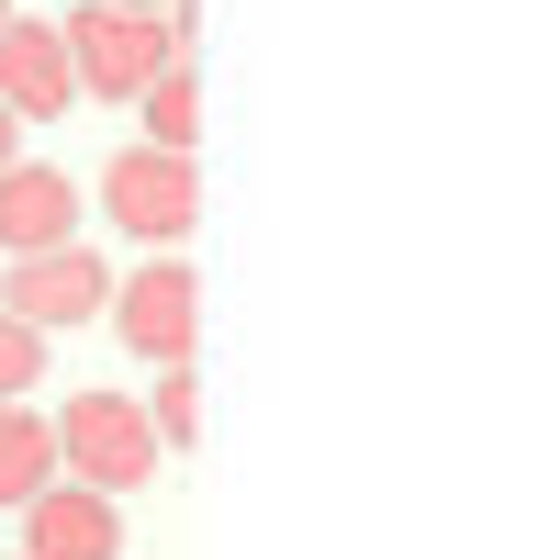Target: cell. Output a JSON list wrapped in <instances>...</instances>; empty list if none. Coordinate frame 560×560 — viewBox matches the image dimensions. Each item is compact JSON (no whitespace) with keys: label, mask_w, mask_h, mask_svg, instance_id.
Returning a JSON list of instances; mask_svg holds the SVG:
<instances>
[{"label":"cell","mask_w":560,"mask_h":560,"mask_svg":"<svg viewBox=\"0 0 560 560\" xmlns=\"http://www.w3.org/2000/svg\"><path fill=\"white\" fill-rule=\"evenodd\" d=\"M158 427H147V404L135 393H113V382H90V393H68L57 404V482H90V493H147L158 482Z\"/></svg>","instance_id":"obj_1"},{"label":"cell","mask_w":560,"mask_h":560,"mask_svg":"<svg viewBox=\"0 0 560 560\" xmlns=\"http://www.w3.org/2000/svg\"><path fill=\"white\" fill-rule=\"evenodd\" d=\"M68 34V79H79V102H135L168 57H191L158 12H113V0H79V12L57 23Z\"/></svg>","instance_id":"obj_2"},{"label":"cell","mask_w":560,"mask_h":560,"mask_svg":"<svg viewBox=\"0 0 560 560\" xmlns=\"http://www.w3.org/2000/svg\"><path fill=\"white\" fill-rule=\"evenodd\" d=\"M102 213L124 224L135 247H179L202 224V168L191 158H168V147H124L102 168Z\"/></svg>","instance_id":"obj_3"},{"label":"cell","mask_w":560,"mask_h":560,"mask_svg":"<svg viewBox=\"0 0 560 560\" xmlns=\"http://www.w3.org/2000/svg\"><path fill=\"white\" fill-rule=\"evenodd\" d=\"M113 337L135 359H158V370H191V348H202V280L179 258H147L135 280H113Z\"/></svg>","instance_id":"obj_4"},{"label":"cell","mask_w":560,"mask_h":560,"mask_svg":"<svg viewBox=\"0 0 560 560\" xmlns=\"http://www.w3.org/2000/svg\"><path fill=\"white\" fill-rule=\"evenodd\" d=\"M0 314L34 325V337H68V325L113 314V269L90 247H34V258H12V280H0Z\"/></svg>","instance_id":"obj_5"},{"label":"cell","mask_w":560,"mask_h":560,"mask_svg":"<svg viewBox=\"0 0 560 560\" xmlns=\"http://www.w3.org/2000/svg\"><path fill=\"white\" fill-rule=\"evenodd\" d=\"M23 560H124V504L90 482H45L23 504Z\"/></svg>","instance_id":"obj_6"},{"label":"cell","mask_w":560,"mask_h":560,"mask_svg":"<svg viewBox=\"0 0 560 560\" xmlns=\"http://www.w3.org/2000/svg\"><path fill=\"white\" fill-rule=\"evenodd\" d=\"M68 102H79L68 34L34 23V12H12V23H0V113H12V124H45V113H68Z\"/></svg>","instance_id":"obj_7"},{"label":"cell","mask_w":560,"mask_h":560,"mask_svg":"<svg viewBox=\"0 0 560 560\" xmlns=\"http://www.w3.org/2000/svg\"><path fill=\"white\" fill-rule=\"evenodd\" d=\"M0 247H12V258H34V247H79V179L12 158V168H0Z\"/></svg>","instance_id":"obj_8"},{"label":"cell","mask_w":560,"mask_h":560,"mask_svg":"<svg viewBox=\"0 0 560 560\" xmlns=\"http://www.w3.org/2000/svg\"><path fill=\"white\" fill-rule=\"evenodd\" d=\"M135 124H147V147H168V158H191L202 147V79H191V57H168L147 90H135V102H124Z\"/></svg>","instance_id":"obj_9"},{"label":"cell","mask_w":560,"mask_h":560,"mask_svg":"<svg viewBox=\"0 0 560 560\" xmlns=\"http://www.w3.org/2000/svg\"><path fill=\"white\" fill-rule=\"evenodd\" d=\"M57 482V427L34 404H0V504H34Z\"/></svg>","instance_id":"obj_10"},{"label":"cell","mask_w":560,"mask_h":560,"mask_svg":"<svg viewBox=\"0 0 560 560\" xmlns=\"http://www.w3.org/2000/svg\"><path fill=\"white\" fill-rule=\"evenodd\" d=\"M147 427H158V448H191L202 438V382H191V370H168V382L147 393Z\"/></svg>","instance_id":"obj_11"},{"label":"cell","mask_w":560,"mask_h":560,"mask_svg":"<svg viewBox=\"0 0 560 560\" xmlns=\"http://www.w3.org/2000/svg\"><path fill=\"white\" fill-rule=\"evenodd\" d=\"M45 382V337H34V325H12V314H0V404H23Z\"/></svg>","instance_id":"obj_12"},{"label":"cell","mask_w":560,"mask_h":560,"mask_svg":"<svg viewBox=\"0 0 560 560\" xmlns=\"http://www.w3.org/2000/svg\"><path fill=\"white\" fill-rule=\"evenodd\" d=\"M12 158H23V124H12V113H0V168H12Z\"/></svg>","instance_id":"obj_13"},{"label":"cell","mask_w":560,"mask_h":560,"mask_svg":"<svg viewBox=\"0 0 560 560\" xmlns=\"http://www.w3.org/2000/svg\"><path fill=\"white\" fill-rule=\"evenodd\" d=\"M113 12H168V0H113Z\"/></svg>","instance_id":"obj_14"},{"label":"cell","mask_w":560,"mask_h":560,"mask_svg":"<svg viewBox=\"0 0 560 560\" xmlns=\"http://www.w3.org/2000/svg\"><path fill=\"white\" fill-rule=\"evenodd\" d=\"M0 23H12V0H0Z\"/></svg>","instance_id":"obj_15"}]
</instances>
